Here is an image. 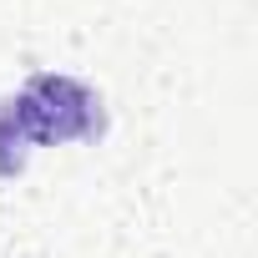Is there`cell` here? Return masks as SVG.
Here are the masks:
<instances>
[{"label": "cell", "mask_w": 258, "mask_h": 258, "mask_svg": "<svg viewBox=\"0 0 258 258\" xmlns=\"http://www.w3.org/2000/svg\"><path fill=\"white\" fill-rule=\"evenodd\" d=\"M26 162H31V137H26V126H21L16 96H0V182L21 177Z\"/></svg>", "instance_id": "obj_2"}, {"label": "cell", "mask_w": 258, "mask_h": 258, "mask_svg": "<svg viewBox=\"0 0 258 258\" xmlns=\"http://www.w3.org/2000/svg\"><path fill=\"white\" fill-rule=\"evenodd\" d=\"M16 111L31 147H66V142H96L106 132V111L101 96L61 71H36L16 91Z\"/></svg>", "instance_id": "obj_1"}]
</instances>
